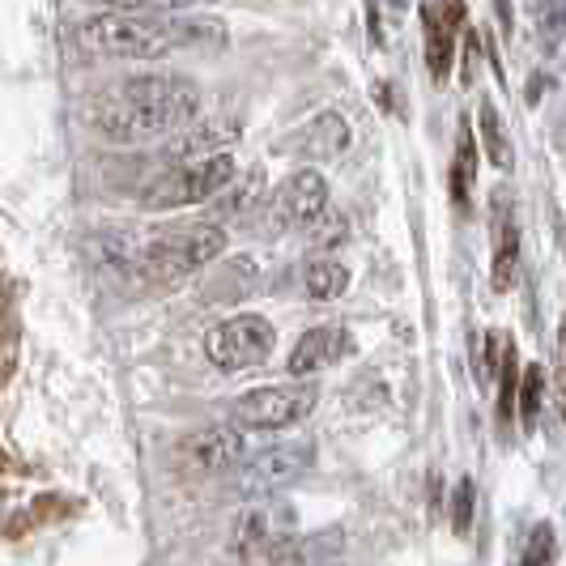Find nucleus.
I'll list each match as a JSON object with an SVG mask.
<instances>
[{
  "mask_svg": "<svg viewBox=\"0 0 566 566\" xmlns=\"http://www.w3.org/2000/svg\"><path fill=\"white\" fill-rule=\"evenodd\" d=\"M520 349H515V340H507V354H503V370H499V418L511 422V413L520 409Z\"/></svg>",
  "mask_w": 566,
  "mask_h": 566,
  "instance_id": "obj_17",
  "label": "nucleus"
},
{
  "mask_svg": "<svg viewBox=\"0 0 566 566\" xmlns=\"http://www.w3.org/2000/svg\"><path fill=\"white\" fill-rule=\"evenodd\" d=\"M273 205H277L282 222H290V227H315L324 218V209H328V179L312 167L290 170L277 184V192H273Z\"/></svg>",
  "mask_w": 566,
  "mask_h": 566,
  "instance_id": "obj_9",
  "label": "nucleus"
},
{
  "mask_svg": "<svg viewBox=\"0 0 566 566\" xmlns=\"http://www.w3.org/2000/svg\"><path fill=\"white\" fill-rule=\"evenodd\" d=\"M349 354H354V337H349L345 324H315V328H307L303 337L294 340V349L285 358V370H290V379H307L315 370H328L345 363Z\"/></svg>",
  "mask_w": 566,
  "mask_h": 566,
  "instance_id": "obj_8",
  "label": "nucleus"
},
{
  "mask_svg": "<svg viewBox=\"0 0 566 566\" xmlns=\"http://www.w3.org/2000/svg\"><path fill=\"white\" fill-rule=\"evenodd\" d=\"M460 22H464V4H460V0H448V4L426 0V4H422L426 69H430V77H434L439 85L452 77L455 34H460Z\"/></svg>",
  "mask_w": 566,
  "mask_h": 566,
  "instance_id": "obj_10",
  "label": "nucleus"
},
{
  "mask_svg": "<svg viewBox=\"0 0 566 566\" xmlns=\"http://www.w3.org/2000/svg\"><path fill=\"white\" fill-rule=\"evenodd\" d=\"M303 142H307V149L312 154H340L345 145H349V124H345V115L337 112H324L315 115L312 124H307V133H303Z\"/></svg>",
  "mask_w": 566,
  "mask_h": 566,
  "instance_id": "obj_15",
  "label": "nucleus"
},
{
  "mask_svg": "<svg viewBox=\"0 0 566 566\" xmlns=\"http://www.w3.org/2000/svg\"><path fill=\"white\" fill-rule=\"evenodd\" d=\"M222 252H227V230L218 222H188V227H175L149 239L142 252L133 255V269L145 290H167V285L197 277L200 269H209Z\"/></svg>",
  "mask_w": 566,
  "mask_h": 566,
  "instance_id": "obj_3",
  "label": "nucleus"
},
{
  "mask_svg": "<svg viewBox=\"0 0 566 566\" xmlns=\"http://www.w3.org/2000/svg\"><path fill=\"white\" fill-rule=\"evenodd\" d=\"M205 34L222 39L218 22H188V18H154V13H94L73 30L85 56L103 60H158L179 48H192Z\"/></svg>",
  "mask_w": 566,
  "mask_h": 566,
  "instance_id": "obj_2",
  "label": "nucleus"
},
{
  "mask_svg": "<svg viewBox=\"0 0 566 566\" xmlns=\"http://www.w3.org/2000/svg\"><path fill=\"white\" fill-rule=\"evenodd\" d=\"M473 507H478V499H473V482L464 478V482L455 485V499H452V528H455V537H469V528H473Z\"/></svg>",
  "mask_w": 566,
  "mask_h": 566,
  "instance_id": "obj_20",
  "label": "nucleus"
},
{
  "mask_svg": "<svg viewBox=\"0 0 566 566\" xmlns=\"http://www.w3.org/2000/svg\"><path fill=\"white\" fill-rule=\"evenodd\" d=\"M478 142H482V154L494 167L511 170L515 149H511V137H507V128H503V115H499V107H494L490 98H482V107H478Z\"/></svg>",
  "mask_w": 566,
  "mask_h": 566,
  "instance_id": "obj_13",
  "label": "nucleus"
},
{
  "mask_svg": "<svg viewBox=\"0 0 566 566\" xmlns=\"http://www.w3.org/2000/svg\"><path fill=\"white\" fill-rule=\"evenodd\" d=\"M200 112V85L184 73H142L107 85L90 103V124L119 145L154 142L192 128Z\"/></svg>",
  "mask_w": 566,
  "mask_h": 566,
  "instance_id": "obj_1",
  "label": "nucleus"
},
{
  "mask_svg": "<svg viewBox=\"0 0 566 566\" xmlns=\"http://www.w3.org/2000/svg\"><path fill=\"white\" fill-rule=\"evenodd\" d=\"M312 443H277L269 452H255L252 460L239 464L234 473V490L248 494V499H264V494H277L282 485L298 482L307 469H312Z\"/></svg>",
  "mask_w": 566,
  "mask_h": 566,
  "instance_id": "obj_7",
  "label": "nucleus"
},
{
  "mask_svg": "<svg viewBox=\"0 0 566 566\" xmlns=\"http://www.w3.org/2000/svg\"><path fill=\"white\" fill-rule=\"evenodd\" d=\"M473 179H478V142H473V128H469V124H460V133H455V158H452L455 209H464V205H469Z\"/></svg>",
  "mask_w": 566,
  "mask_h": 566,
  "instance_id": "obj_14",
  "label": "nucleus"
},
{
  "mask_svg": "<svg viewBox=\"0 0 566 566\" xmlns=\"http://www.w3.org/2000/svg\"><path fill=\"white\" fill-rule=\"evenodd\" d=\"M94 4H107V9H124V13H145V9H192L205 0H94Z\"/></svg>",
  "mask_w": 566,
  "mask_h": 566,
  "instance_id": "obj_22",
  "label": "nucleus"
},
{
  "mask_svg": "<svg viewBox=\"0 0 566 566\" xmlns=\"http://www.w3.org/2000/svg\"><path fill=\"white\" fill-rule=\"evenodd\" d=\"M319 400V388L312 379H290V384H269V388H252L234 405V426L243 430H285V426L303 422Z\"/></svg>",
  "mask_w": 566,
  "mask_h": 566,
  "instance_id": "obj_5",
  "label": "nucleus"
},
{
  "mask_svg": "<svg viewBox=\"0 0 566 566\" xmlns=\"http://www.w3.org/2000/svg\"><path fill=\"white\" fill-rule=\"evenodd\" d=\"M179 455H184L192 469H205V473L239 469V464H243V455H248L243 426H205V430H192V434L184 439Z\"/></svg>",
  "mask_w": 566,
  "mask_h": 566,
  "instance_id": "obj_11",
  "label": "nucleus"
},
{
  "mask_svg": "<svg viewBox=\"0 0 566 566\" xmlns=\"http://www.w3.org/2000/svg\"><path fill=\"white\" fill-rule=\"evenodd\" d=\"M494 9H499V22H503V30H511V0H494Z\"/></svg>",
  "mask_w": 566,
  "mask_h": 566,
  "instance_id": "obj_23",
  "label": "nucleus"
},
{
  "mask_svg": "<svg viewBox=\"0 0 566 566\" xmlns=\"http://www.w3.org/2000/svg\"><path fill=\"white\" fill-rule=\"evenodd\" d=\"M230 179H234V158H230L227 149H222V154H209V158H192V163H184L179 170L163 175V179L149 188L145 205H149V209L200 205V200L218 197Z\"/></svg>",
  "mask_w": 566,
  "mask_h": 566,
  "instance_id": "obj_6",
  "label": "nucleus"
},
{
  "mask_svg": "<svg viewBox=\"0 0 566 566\" xmlns=\"http://www.w3.org/2000/svg\"><path fill=\"white\" fill-rule=\"evenodd\" d=\"M273 345H277L273 319H264V315H255V312H243L209 328V337H205V358L218 370L234 375V370L260 367V363L273 354Z\"/></svg>",
  "mask_w": 566,
  "mask_h": 566,
  "instance_id": "obj_4",
  "label": "nucleus"
},
{
  "mask_svg": "<svg viewBox=\"0 0 566 566\" xmlns=\"http://www.w3.org/2000/svg\"><path fill=\"white\" fill-rule=\"evenodd\" d=\"M349 290V269L340 260H315L307 264V294L315 303H333Z\"/></svg>",
  "mask_w": 566,
  "mask_h": 566,
  "instance_id": "obj_16",
  "label": "nucleus"
},
{
  "mask_svg": "<svg viewBox=\"0 0 566 566\" xmlns=\"http://www.w3.org/2000/svg\"><path fill=\"white\" fill-rule=\"evenodd\" d=\"M520 269V230L515 213L507 209V197H494V260H490V282L494 290H507Z\"/></svg>",
  "mask_w": 566,
  "mask_h": 566,
  "instance_id": "obj_12",
  "label": "nucleus"
},
{
  "mask_svg": "<svg viewBox=\"0 0 566 566\" xmlns=\"http://www.w3.org/2000/svg\"><path fill=\"white\" fill-rule=\"evenodd\" d=\"M558 563V537L549 524H537L528 537H524V549H520V563L515 566H554Z\"/></svg>",
  "mask_w": 566,
  "mask_h": 566,
  "instance_id": "obj_19",
  "label": "nucleus"
},
{
  "mask_svg": "<svg viewBox=\"0 0 566 566\" xmlns=\"http://www.w3.org/2000/svg\"><path fill=\"white\" fill-rule=\"evenodd\" d=\"M554 405H558V418L566 422V315L558 324V354H554Z\"/></svg>",
  "mask_w": 566,
  "mask_h": 566,
  "instance_id": "obj_21",
  "label": "nucleus"
},
{
  "mask_svg": "<svg viewBox=\"0 0 566 566\" xmlns=\"http://www.w3.org/2000/svg\"><path fill=\"white\" fill-rule=\"evenodd\" d=\"M541 409H545V367L533 363L524 370V384H520V422H524V430L537 426Z\"/></svg>",
  "mask_w": 566,
  "mask_h": 566,
  "instance_id": "obj_18",
  "label": "nucleus"
}]
</instances>
